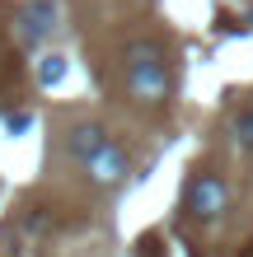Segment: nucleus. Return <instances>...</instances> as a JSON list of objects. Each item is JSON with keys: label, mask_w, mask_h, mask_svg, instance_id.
<instances>
[{"label": "nucleus", "mask_w": 253, "mask_h": 257, "mask_svg": "<svg viewBox=\"0 0 253 257\" xmlns=\"http://www.w3.org/2000/svg\"><path fill=\"white\" fill-rule=\"evenodd\" d=\"M127 66V94L136 103H164L169 94V66H164V47L155 38H136L122 52Z\"/></svg>", "instance_id": "f257e3e1"}, {"label": "nucleus", "mask_w": 253, "mask_h": 257, "mask_svg": "<svg viewBox=\"0 0 253 257\" xmlns=\"http://www.w3.org/2000/svg\"><path fill=\"white\" fill-rule=\"evenodd\" d=\"M188 210H192L197 220L216 224V220L230 210V187H225V178H216V173H197V178L188 183Z\"/></svg>", "instance_id": "f03ea898"}, {"label": "nucleus", "mask_w": 253, "mask_h": 257, "mask_svg": "<svg viewBox=\"0 0 253 257\" xmlns=\"http://www.w3.org/2000/svg\"><path fill=\"white\" fill-rule=\"evenodd\" d=\"M52 24H56V0H28V5L14 14V33H19L24 47H38V42L52 33Z\"/></svg>", "instance_id": "7ed1b4c3"}, {"label": "nucleus", "mask_w": 253, "mask_h": 257, "mask_svg": "<svg viewBox=\"0 0 253 257\" xmlns=\"http://www.w3.org/2000/svg\"><path fill=\"white\" fill-rule=\"evenodd\" d=\"M85 173H89V183H94V187H117V183L131 173V159H127V150H122V145H113V141H108L94 159L85 164Z\"/></svg>", "instance_id": "20e7f679"}, {"label": "nucleus", "mask_w": 253, "mask_h": 257, "mask_svg": "<svg viewBox=\"0 0 253 257\" xmlns=\"http://www.w3.org/2000/svg\"><path fill=\"white\" fill-rule=\"evenodd\" d=\"M103 145H108V131H103L99 122H75V126L66 131V150H70L80 164H89Z\"/></svg>", "instance_id": "39448f33"}, {"label": "nucleus", "mask_w": 253, "mask_h": 257, "mask_svg": "<svg viewBox=\"0 0 253 257\" xmlns=\"http://www.w3.org/2000/svg\"><path fill=\"white\" fill-rule=\"evenodd\" d=\"M230 136H234V145H239V150L253 155V108H244V112L230 117Z\"/></svg>", "instance_id": "423d86ee"}, {"label": "nucleus", "mask_w": 253, "mask_h": 257, "mask_svg": "<svg viewBox=\"0 0 253 257\" xmlns=\"http://www.w3.org/2000/svg\"><path fill=\"white\" fill-rule=\"evenodd\" d=\"M66 80V56H42V61H38V84L42 89H52V84H61Z\"/></svg>", "instance_id": "0eeeda50"}, {"label": "nucleus", "mask_w": 253, "mask_h": 257, "mask_svg": "<svg viewBox=\"0 0 253 257\" xmlns=\"http://www.w3.org/2000/svg\"><path fill=\"white\" fill-rule=\"evenodd\" d=\"M5 122H10V131H28V126H33V117H28V112H10Z\"/></svg>", "instance_id": "6e6552de"}, {"label": "nucleus", "mask_w": 253, "mask_h": 257, "mask_svg": "<svg viewBox=\"0 0 253 257\" xmlns=\"http://www.w3.org/2000/svg\"><path fill=\"white\" fill-rule=\"evenodd\" d=\"M5 61H10V52H5V47H0V70H5Z\"/></svg>", "instance_id": "1a4fd4ad"}, {"label": "nucleus", "mask_w": 253, "mask_h": 257, "mask_svg": "<svg viewBox=\"0 0 253 257\" xmlns=\"http://www.w3.org/2000/svg\"><path fill=\"white\" fill-rule=\"evenodd\" d=\"M248 19H253V14H248Z\"/></svg>", "instance_id": "9d476101"}]
</instances>
